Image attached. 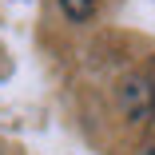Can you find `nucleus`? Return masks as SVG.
I'll return each mask as SVG.
<instances>
[{
  "instance_id": "2",
  "label": "nucleus",
  "mask_w": 155,
  "mask_h": 155,
  "mask_svg": "<svg viewBox=\"0 0 155 155\" xmlns=\"http://www.w3.org/2000/svg\"><path fill=\"white\" fill-rule=\"evenodd\" d=\"M96 4H100V0H60V8H64V16L68 20H87L91 12H96Z\"/></svg>"
},
{
  "instance_id": "1",
  "label": "nucleus",
  "mask_w": 155,
  "mask_h": 155,
  "mask_svg": "<svg viewBox=\"0 0 155 155\" xmlns=\"http://www.w3.org/2000/svg\"><path fill=\"white\" fill-rule=\"evenodd\" d=\"M123 111H127V119H151L155 115V87L143 76L123 84Z\"/></svg>"
}]
</instances>
